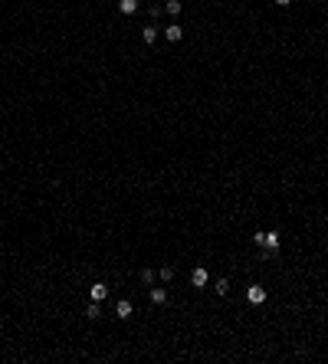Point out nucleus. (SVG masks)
I'll return each mask as SVG.
<instances>
[{
	"label": "nucleus",
	"mask_w": 328,
	"mask_h": 364,
	"mask_svg": "<svg viewBox=\"0 0 328 364\" xmlns=\"http://www.w3.org/2000/svg\"><path fill=\"white\" fill-rule=\"evenodd\" d=\"M253 240H256V246H262V253H276L279 250V233L276 230H259Z\"/></svg>",
	"instance_id": "nucleus-1"
},
{
	"label": "nucleus",
	"mask_w": 328,
	"mask_h": 364,
	"mask_svg": "<svg viewBox=\"0 0 328 364\" xmlns=\"http://www.w3.org/2000/svg\"><path fill=\"white\" fill-rule=\"evenodd\" d=\"M131 315H135V305H131L128 298H118V302H115V318H131Z\"/></svg>",
	"instance_id": "nucleus-2"
},
{
	"label": "nucleus",
	"mask_w": 328,
	"mask_h": 364,
	"mask_svg": "<svg viewBox=\"0 0 328 364\" xmlns=\"http://www.w3.org/2000/svg\"><path fill=\"white\" fill-rule=\"evenodd\" d=\"M207 279H210V273L204 269V266H197L194 273H190V282H194V289H204V286H207Z\"/></svg>",
	"instance_id": "nucleus-3"
},
{
	"label": "nucleus",
	"mask_w": 328,
	"mask_h": 364,
	"mask_svg": "<svg viewBox=\"0 0 328 364\" xmlns=\"http://www.w3.org/2000/svg\"><path fill=\"white\" fill-rule=\"evenodd\" d=\"M89 296H92V302H102V298H109V286H105V282H92V286H89Z\"/></svg>",
	"instance_id": "nucleus-4"
},
{
	"label": "nucleus",
	"mask_w": 328,
	"mask_h": 364,
	"mask_svg": "<svg viewBox=\"0 0 328 364\" xmlns=\"http://www.w3.org/2000/svg\"><path fill=\"white\" fill-rule=\"evenodd\" d=\"M164 40H167V43H181V40H184V30H181L177 23H171V26H164Z\"/></svg>",
	"instance_id": "nucleus-5"
},
{
	"label": "nucleus",
	"mask_w": 328,
	"mask_h": 364,
	"mask_svg": "<svg viewBox=\"0 0 328 364\" xmlns=\"http://www.w3.org/2000/svg\"><path fill=\"white\" fill-rule=\"evenodd\" d=\"M246 298H250L253 305H262V302H266V289H262V286H250V289H246Z\"/></svg>",
	"instance_id": "nucleus-6"
},
{
	"label": "nucleus",
	"mask_w": 328,
	"mask_h": 364,
	"mask_svg": "<svg viewBox=\"0 0 328 364\" xmlns=\"http://www.w3.org/2000/svg\"><path fill=\"white\" fill-rule=\"evenodd\" d=\"M118 10L125 13V17H131V13H138V0H118Z\"/></svg>",
	"instance_id": "nucleus-7"
},
{
	"label": "nucleus",
	"mask_w": 328,
	"mask_h": 364,
	"mask_svg": "<svg viewBox=\"0 0 328 364\" xmlns=\"http://www.w3.org/2000/svg\"><path fill=\"white\" fill-rule=\"evenodd\" d=\"M151 302L154 305H164L167 302V289H151Z\"/></svg>",
	"instance_id": "nucleus-8"
},
{
	"label": "nucleus",
	"mask_w": 328,
	"mask_h": 364,
	"mask_svg": "<svg viewBox=\"0 0 328 364\" xmlns=\"http://www.w3.org/2000/svg\"><path fill=\"white\" fill-rule=\"evenodd\" d=\"M164 10L171 13V17H177V13L184 10V3H181V0H167V3H164Z\"/></svg>",
	"instance_id": "nucleus-9"
},
{
	"label": "nucleus",
	"mask_w": 328,
	"mask_h": 364,
	"mask_svg": "<svg viewBox=\"0 0 328 364\" xmlns=\"http://www.w3.org/2000/svg\"><path fill=\"white\" fill-rule=\"evenodd\" d=\"M141 40H144L148 46H151L154 40H158V30H154V26H144V30H141Z\"/></svg>",
	"instance_id": "nucleus-10"
},
{
	"label": "nucleus",
	"mask_w": 328,
	"mask_h": 364,
	"mask_svg": "<svg viewBox=\"0 0 328 364\" xmlns=\"http://www.w3.org/2000/svg\"><path fill=\"white\" fill-rule=\"evenodd\" d=\"M158 276H161V282H171V279H174V266H161Z\"/></svg>",
	"instance_id": "nucleus-11"
},
{
	"label": "nucleus",
	"mask_w": 328,
	"mask_h": 364,
	"mask_svg": "<svg viewBox=\"0 0 328 364\" xmlns=\"http://www.w3.org/2000/svg\"><path fill=\"white\" fill-rule=\"evenodd\" d=\"M98 315H102V309H98V302L86 305V318H98Z\"/></svg>",
	"instance_id": "nucleus-12"
},
{
	"label": "nucleus",
	"mask_w": 328,
	"mask_h": 364,
	"mask_svg": "<svg viewBox=\"0 0 328 364\" xmlns=\"http://www.w3.org/2000/svg\"><path fill=\"white\" fill-rule=\"evenodd\" d=\"M230 292V282L227 279H217V296H227Z\"/></svg>",
	"instance_id": "nucleus-13"
},
{
	"label": "nucleus",
	"mask_w": 328,
	"mask_h": 364,
	"mask_svg": "<svg viewBox=\"0 0 328 364\" xmlns=\"http://www.w3.org/2000/svg\"><path fill=\"white\" fill-rule=\"evenodd\" d=\"M141 282H144V286H151V282H154V273H151V269H141Z\"/></svg>",
	"instance_id": "nucleus-14"
},
{
	"label": "nucleus",
	"mask_w": 328,
	"mask_h": 364,
	"mask_svg": "<svg viewBox=\"0 0 328 364\" xmlns=\"http://www.w3.org/2000/svg\"><path fill=\"white\" fill-rule=\"evenodd\" d=\"M276 3H279V7H289V3H292V0H276Z\"/></svg>",
	"instance_id": "nucleus-15"
}]
</instances>
